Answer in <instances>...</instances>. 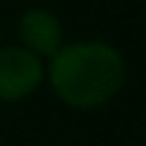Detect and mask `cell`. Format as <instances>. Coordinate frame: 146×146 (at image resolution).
Returning <instances> with one entry per match:
<instances>
[{"label":"cell","instance_id":"6da1fadb","mask_svg":"<svg viewBox=\"0 0 146 146\" xmlns=\"http://www.w3.org/2000/svg\"><path fill=\"white\" fill-rule=\"evenodd\" d=\"M54 92L72 108H98L126 82V59L105 41L64 44L49 62Z\"/></svg>","mask_w":146,"mask_h":146},{"label":"cell","instance_id":"3957f363","mask_svg":"<svg viewBox=\"0 0 146 146\" xmlns=\"http://www.w3.org/2000/svg\"><path fill=\"white\" fill-rule=\"evenodd\" d=\"M18 38L33 56H54L64 46V28L59 18L46 8H28L18 18Z\"/></svg>","mask_w":146,"mask_h":146},{"label":"cell","instance_id":"7a4b0ae2","mask_svg":"<svg viewBox=\"0 0 146 146\" xmlns=\"http://www.w3.org/2000/svg\"><path fill=\"white\" fill-rule=\"evenodd\" d=\"M44 80V64L23 46L0 49V100L13 103L28 98Z\"/></svg>","mask_w":146,"mask_h":146}]
</instances>
